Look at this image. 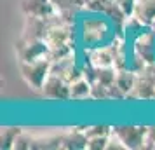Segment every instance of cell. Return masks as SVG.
Instances as JSON below:
<instances>
[{
  "instance_id": "cell-1",
  "label": "cell",
  "mask_w": 155,
  "mask_h": 150,
  "mask_svg": "<svg viewBox=\"0 0 155 150\" xmlns=\"http://www.w3.org/2000/svg\"><path fill=\"white\" fill-rule=\"evenodd\" d=\"M78 45L82 49H92L99 45H108L117 35L115 25L110 18L99 12H85L78 18Z\"/></svg>"
},
{
  "instance_id": "cell-2",
  "label": "cell",
  "mask_w": 155,
  "mask_h": 150,
  "mask_svg": "<svg viewBox=\"0 0 155 150\" xmlns=\"http://www.w3.org/2000/svg\"><path fill=\"white\" fill-rule=\"evenodd\" d=\"M52 61L51 58H40L35 61H19V72H21L23 80L28 84L33 91H40L44 82L51 75Z\"/></svg>"
},
{
  "instance_id": "cell-3",
  "label": "cell",
  "mask_w": 155,
  "mask_h": 150,
  "mask_svg": "<svg viewBox=\"0 0 155 150\" xmlns=\"http://www.w3.org/2000/svg\"><path fill=\"white\" fill-rule=\"evenodd\" d=\"M112 131L122 140L126 148H147L148 126H113Z\"/></svg>"
},
{
  "instance_id": "cell-4",
  "label": "cell",
  "mask_w": 155,
  "mask_h": 150,
  "mask_svg": "<svg viewBox=\"0 0 155 150\" xmlns=\"http://www.w3.org/2000/svg\"><path fill=\"white\" fill-rule=\"evenodd\" d=\"M49 44L45 38H19L16 44V52L19 61H35L49 56Z\"/></svg>"
},
{
  "instance_id": "cell-5",
  "label": "cell",
  "mask_w": 155,
  "mask_h": 150,
  "mask_svg": "<svg viewBox=\"0 0 155 150\" xmlns=\"http://www.w3.org/2000/svg\"><path fill=\"white\" fill-rule=\"evenodd\" d=\"M131 54L143 58L148 65L155 63V30L147 28L131 40Z\"/></svg>"
},
{
  "instance_id": "cell-6",
  "label": "cell",
  "mask_w": 155,
  "mask_h": 150,
  "mask_svg": "<svg viewBox=\"0 0 155 150\" xmlns=\"http://www.w3.org/2000/svg\"><path fill=\"white\" fill-rule=\"evenodd\" d=\"M44 98L47 100H61L68 101L70 100V84L64 79H61L56 73H51L47 80L44 82L42 89H40Z\"/></svg>"
},
{
  "instance_id": "cell-7",
  "label": "cell",
  "mask_w": 155,
  "mask_h": 150,
  "mask_svg": "<svg viewBox=\"0 0 155 150\" xmlns=\"http://www.w3.org/2000/svg\"><path fill=\"white\" fill-rule=\"evenodd\" d=\"M85 58L94 68H106V66H115V58H113L112 47L110 45H99L92 49H84Z\"/></svg>"
},
{
  "instance_id": "cell-8",
  "label": "cell",
  "mask_w": 155,
  "mask_h": 150,
  "mask_svg": "<svg viewBox=\"0 0 155 150\" xmlns=\"http://www.w3.org/2000/svg\"><path fill=\"white\" fill-rule=\"evenodd\" d=\"M21 9L26 16L51 18L58 14V7L52 4V0H23Z\"/></svg>"
},
{
  "instance_id": "cell-9",
  "label": "cell",
  "mask_w": 155,
  "mask_h": 150,
  "mask_svg": "<svg viewBox=\"0 0 155 150\" xmlns=\"http://www.w3.org/2000/svg\"><path fill=\"white\" fill-rule=\"evenodd\" d=\"M126 100H155V84L143 73H138L133 93Z\"/></svg>"
},
{
  "instance_id": "cell-10",
  "label": "cell",
  "mask_w": 155,
  "mask_h": 150,
  "mask_svg": "<svg viewBox=\"0 0 155 150\" xmlns=\"http://www.w3.org/2000/svg\"><path fill=\"white\" fill-rule=\"evenodd\" d=\"M87 147V135H85V128H73L71 131L64 133L63 136V148L68 150H78Z\"/></svg>"
},
{
  "instance_id": "cell-11",
  "label": "cell",
  "mask_w": 155,
  "mask_h": 150,
  "mask_svg": "<svg viewBox=\"0 0 155 150\" xmlns=\"http://www.w3.org/2000/svg\"><path fill=\"white\" fill-rule=\"evenodd\" d=\"M136 79H138V72H134L131 66L117 70V79H115V82H117V86L120 87V91L126 94V98L133 93Z\"/></svg>"
},
{
  "instance_id": "cell-12",
  "label": "cell",
  "mask_w": 155,
  "mask_h": 150,
  "mask_svg": "<svg viewBox=\"0 0 155 150\" xmlns=\"http://www.w3.org/2000/svg\"><path fill=\"white\" fill-rule=\"evenodd\" d=\"M134 18H138L145 26H150L155 19V0H138Z\"/></svg>"
},
{
  "instance_id": "cell-13",
  "label": "cell",
  "mask_w": 155,
  "mask_h": 150,
  "mask_svg": "<svg viewBox=\"0 0 155 150\" xmlns=\"http://www.w3.org/2000/svg\"><path fill=\"white\" fill-rule=\"evenodd\" d=\"M91 89H92V84L85 77H80V79L73 80L70 84V100H87L91 98Z\"/></svg>"
},
{
  "instance_id": "cell-14",
  "label": "cell",
  "mask_w": 155,
  "mask_h": 150,
  "mask_svg": "<svg viewBox=\"0 0 155 150\" xmlns=\"http://www.w3.org/2000/svg\"><path fill=\"white\" fill-rule=\"evenodd\" d=\"M23 133L21 128H4L2 135H0V142H2V148H12L14 147L16 138Z\"/></svg>"
},
{
  "instance_id": "cell-15",
  "label": "cell",
  "mask_w": 155,
  "mask_h": 150,
  "mask_svg": "<svg viewBox=\"0 0 155 150\" xmlns=\"http://www.w3.org/2000/svg\"><path fill=\"white\" fill-rule=\"evenodd\" d=\"M52 4L58 7L59 11H78V12H84V0H52Z\"/></svg>"
},
{
  "instance_id": "cell-16",
  "label": "cell",
  "mask_w": 155,
  "mask_h": 150,
  "mask_svg": "<svg viewBox=\"0 0 155 150\" xmlns=\"http://www.w3.org/2000/svg\"><path fill=\"white\" fill-rule=\"evenodd\" d=\"M115 0H91L84 5L85 12H99V14H105L106 9L112 5Z\"/></svg>"
},
{
  "instance_id": "cell-17",
  "label": "cell",
  "mask_w": 155,
  "mask_h": 150,
  "mask_svg": "<svg viewBox=\"0 0 155 150\" xmlns=\"http://www.w3.org/2000/svg\"><path fill=\"white\" fill-rule=\"evenodd\" d=\"M108 136H92V138H87V150H106L108 147Z\"/></svg>"
},
{
  "instance_id": "cell-18",
  "label": "cell",
  "mask_w": 155,
  "mask_h": 150,
  "mask_svg": "<svg viewBox=\"0 0 155 150\" xmlns=\"http://www.w3.org/2000/svg\"><path fill=\"white\" fill-rule=\"evenodd\" d=\"M91 98L92 100H110L108 94V87L103 86L101 82H92V89H91Z\"/></svg>"
},
{
  "instance_id": "cell-19",
  "label": "cell",
  "mask_w": 155,
  "mask_h": 150,
  "mask_svg": "<svg viewBox=\"0 0 155 150\" xmlns=\"http://www.w3.org/2000/svg\"><path fill=\"white\" fill-rule=\"evenodd\" d=\"M12 148H19V150H28V148H33V136L23 131L21 135L18 136V138H16L14 147H12Z\"/></svg>"
},
{
  "instance_id": "cell-20",
  "label": "cell",
  "mask_w": 155,
  "mask_h": 150,
  "mask_svg": "<svg viewBox=\"0 0 155 150\" xmlns=\"http://www.w3.org/2000/svg\"><path fill=\"white\" fill-rule=\"evenodd\" d=\"M115 2H117V5L120 7V11H122L127 18L134 16L136 5H138V0H115Z\"/></svg>"
},
{
  "instance_id": "cell-21",
  "label": "cell",
  "mask_w": 155,
  "mask_h": 150,
  "mask_svg": "<svg viewBox=\"0 0 155 150\" xmlns=\"http://www.w3.org/2000/svg\"><path fill=\"white\" fill-rule=\"evenodd\" d=\"M112 133V128L110 126H91V128H85V135L87 138H92V136H108Z\"/></svg>"
},
{
  "instance_id": "cell-22",
  "label": "cell",
  "mask_w": 155,
  "mask_h": 150,
  "mask_svg": "<svg viewBox=\"0 0 155 150\" xmlns=\"http://www.w3.org/2000/svg\"><path fill=\"white\" fill-rule=\"evenodd\" d=\"M147 147H155V126H150L148 128V142Z\"/></svg>"
},
{
  "instance_id": "cell-23",
  "label": "cell",
  "mask_w": 155,
  "mask_h": 150,
  "mask_svg": "<svg viewBox=\"0 0 155 150\" xmlns=\"http://www.w3.org/2000/svg\"><path fill=\"white\" fill-rule=\"evenodd\" d=\"M150 28H152V30H155V19L152 21V25H150Z\"/></svg>"
},
{
  "instance_id": "cell-24",
  "label": "cell",
  "mask_w": 155,
  "mask_h": 150,
  "mask_svg": "<svg viewBox=\"0 0 155 150\" xmlns=\"http://www.w3.org/2000/svg\"><path fill=\"white\" fill-rule=\"evenodd\" d=\"M84 2H85V4H87V2H91V0H84Z\"/></svg>"
}]
</instances>
